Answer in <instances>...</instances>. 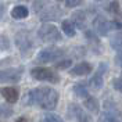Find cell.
<instances>
[{"label":"cell","mask_w":122,"mask_h":122,"mask_svg":"<svg viewBox=\"0 0 122 122\" xmlns=\"http://www.w3.org/2000/svg\"><path fill=\"white\" fill-rule=\"evenodd\" d=\"M93 26H94V30H96L97 35L107 36L108 32L112 29V21H108L103 15H97L94 18V21H93Z\"/></svg>","instance_id":"cell-6"},{"label":"cell","mask_w":122,"mask_h":122,"mask_svg":"<svg viewBox=\"0 0 122 122\" xmlns=\"http://www.w3.org/2000/svg\"><path fill=\"white\" fill-rule=\"evenodd\" d=\"M57 1H65V0H57Z\"/></svg>","instance_id":"cell-28"},{"label":"cell","mask_w":122,"mask_h":122,"mask_svg":"<svg viewBox=\"0 0 122 122\" xmlns=\"http://www.w3.org/2000/svg\"><path fill=\"white\" fill-rule=\"evenodd\" d=\"M28 14H29V10L25 6H15L11 10V17L15 18V20H24V18L28 17Z\"/></svg>","instance_id":"cell-13"},{"label":"cell","mask_w":122,"mask_h":122,"mask_svg":"<svg viewBox=\"0 0 122 122\" xmlns=\"http://www.w3.org/2000/svg\"><path fill=\"white\" fill-rule=\"evenodd\" d=\"M3 14H4V10H3V4H0V18L3 17Z\"/></svg>","instance_id":"cell-27"},{"label":"cell","mask_w":122,"mask_h":122,"mask_svg":"<svg viewBox=\"0 0 122 122\" xmlns=\"http://www.w3.org/2000/svg\"><path fill=\"white\" fill-rule=\"evenodd\" d=\"M108 11L112 13V14L119 13V6H118V3H117V1H111V3L108 4Z\"/></svg>","instance_id":"cell-24"},{"label":"cell","mask_w":122,"mask_h":122,"mask_svg":"<svg viewBox=\"0 0 122 122\" xmlns=\"http://www.w3.org/2000/svg\"><path fill=\"white\" fill-rule=\"evenodd\" d=\"M96 1H101V0H96Z\"/></svg>","instance_id":"cell-29"},{"label":"cell","mask_w":122,"mask_h":122,"mask_svg":"<svg viewBox=\"0 0 122 122\" xmlns=\"http://www.w3.org/2000/svg\"><path fill=\"white\" fill-rule=\"evenodd\" d=\"M38 38L43 43H56L61 40V32L53 24H42L38 29Z\"/></svg>","instance_id":"cell-2"},{"label":"cell","mask_w":122,"mask_h":122,"mask_svg":"<svg viewBox=\"0 0 122 122\" xmlns=\"http://www.w3.org/2000/svg\"><path fill=\"white\" fill-rule=\"evenodd\" d=\"M1 96H3V99H6V101L8 103H15L18 97H20V94H18V90L15 89V87H3L1 89Z\"/></svg>","instance_id":"cell-11"},{"label":"cell","mask_w":122,"mask_h":122,"mask_svg":"<svg viewBox=\"0 0 122 122\" xmlns=\"http://www.w3.org/2000/svg\"><path fill=\"white\" fill-rule=\"evenodd\" d=\"M115 64H117L119 68H122V50L118 51V54L115 56Z\"/></svg>","instance_id":"cell-25"},{"label":"cell","mask_w":122,"mask_h":122,"mask_svg":"<svg viewBox=\"0 0 122 122\" xmlns=\"http://www.w3.org/2000/svg\"><path fill=\"white\" fill-rule=\"evenodd\" d=\"M64 54V50L60 49V47H47V49H43L42 51H39L38 54V61L39 62H51V61L57 60L58 57H61Z\"/></svg>","instance_id":"cell-5"},{"label":"cell","mask_w":122,"mask_h":122,"mask_svg":"<svg viewBox=\"0 0 122 122\" xmlns=\"http://www.w3.org/2000/svg\"><path fill=\"white\" fill-rule=\"evenodd\" d=\"M106 71V64H101L100 69L96 72V75L93 76L89 82V86H90L93 90H100L104 85V81H103V72Z\"/></svg>","instance_id":"cell-10"},{"label":"cell","mask_w":122,"mask_h":122,"mask_svg":"<svg viewBox=\"0 0 122 122\" xmlns=\"http://www.w3.org/2000/svg\"><path fill=\"white\" fill-rule=\"evenodd\" d=\"M22 78L21 68H8L0 71V83H17Z\"/></svg>","instance_id":"cell-4"},{"label":"cell","mask_w":122,"mask_h":122,"mask_svg":"<svg viewBox=\"0 0 122 122\" xmlns=\"http://www.w3.org/2000/svg\"><path fill=\"white\" fill-rule=\"evenodd\" d=\"M74 93H75L78 97H81V99H83V100L89 96V90H87V87H86L83 83L75 85V86H74Z\"/></svg>","instance_id":"cell-16"},{"label":"cell","mask_w":122,"mask_h":122,"mask_svg":"<svg viewBox=\"0 0 122 122\" xmlns=\"http://www.w3.org/2000/svg\"><path fill=\"white\" fill-rule=\"evenodd\" d=\"M15 122H29L28 121V118H25V117H20V118H17Z\"/></svg>","instance_id":"cell-26"},{"label":"cell","mask_w":122,"mask_h":122,"mask_svg":"<svg viewBox=\"0 0 122 122\" xmlns=\"http://www.w3.org/2000/svg\"><path fill=\"white\" fill-rule=\"evenodd\" d=\"M42 122H65L60 115L54 114V112H47L42 117Z\"/></svg>","instance_id":"cell-19"},{"label":"cell","mask_w":122,"mask_h":122,"mask_svg":"<svg viewBox=\"0 0 122 122\" xmlns=\"http://www.w3.org/2000/svg\"><path fill=\"white\" fill-rule=\"evenodd\" d=\"M82 3H83V0H65L67 7H79Z\"/></svg>","instance_id":"cell-23"},{"label":"cell","mask_w":122,"mask_h":122,"mask_svg":"<svg viewBox=\"0 0 122 122\" xmlns=\"http://www.w3.org/2000/svg\"><path fill=\"white\" fill-rule=\"evenodd\" d=\"M71 64H72V61L71 60H64V61L57 62V64H56V68L57 69H67V68H69Z\"/></svg>","instance_id":"cell-22"},{"label":"cell","mask_w":122,"mask_h":122,"mask_svg":"<svg viewBox=\"0 0 122 122\" xmlns=\"http://www.w3.org/2000/svg\"><path fill=\"white\" fill-rule=\"evenodd\" d=\"M61 28H62V32L65 33V36H69V38L75 36L76 29H75L74 22H72L71 20H64V21L61 22Z\"/></svg>","instance_id":"cell-14"},{"label":"cell","mask_w":122,"mask_h":122,"mask_svg":"<svg viewBox=\"0 0 122 122\" xmlns=\"http://www.w3.org/2000/svg\"><path fill=\"white\" fill-rule=\"evenodd\" d=\"M111 46L117 49V50H122V32L121 30H118L117 33H115L114 36L111 38Z\"/></svg>","instance_id":"cell-18"},{"label":"cell","mask_w":122,"mask_h":122,"mask_svg":"<svg viewBox=\"0 0 122 122\" xmlns=\"http://www.w3.org/2000/svg\"><path fill=\"white\" fill-rule=\"evenodd\" d=\"M15 43H17L18 49L22 53H26V51H29L30 49H33V42L30 40L29 35L25 33V32H18L15 35Z\"/></svg>","instance_id":"cell-7"},{"label":"cell","mask_w":122,"mask_h":122,"mask_svg":"<svg viewBox=\"0 0 122 122\" xmlns=\"http://www.w3.org/2000/svg\"><path fill=\"white\" fill-rule=\"evenodd\" d=\"M8 49H10V39L6 35L0 33V50H8Z\"/></svg>","instance_id":"cell-20"},{"label":"cell","mask_w":122,"mask_h":122,"mask_svg":"<svg viewBox=\"0 0 122 122\" xmlns=\"http://www.w3.org/2000/svg\"><path fill=\"white\" fill-rule=\"evenodd\" d=\"M83 106L87 110V111H90L93 114H97L100 110V106H99V101L96 97H93V96H87L86 99L83 100Z\"/></svg>","instance_id":"cell-12"},{"label":"cell","mask_w":122,"mask_h":122,"mask_svg":"<svg viewBox=\"0 0 122 122\" xmlns=\"http://www.w3.org/2000/svg\"><path fill=\"white\" fill-rule=\"evenodd\" d=\"M92 71H93L92 64H89V62H79V64L74 65L69 69V74L72 76H83V75H89Z\"/></svg>","instance_id":"cell-9"},{"label":"cell","mask_w":122,"mask_h":122,"mask_svg":"<svg viewBox=\"0 0 122 122\" xmlns=\"http://www.w3.org/2000/svg\"><path fill=\"white\" fill-rule=\"evenodd\" d=\"M30 75L33 76L36 81H45L50 83H57L60 81V76L54 72L53 69L46 68V67H36L30 71Z\"/></svg>","instance_id":"cell-3"},{"label":"cell","mask_w":122,"mask_h":122,"mask_svg":"<svg viewBox=\"0 0 122 122\" xmlns=\"http://www.w3.org/2000/svg\"><path fill=\"white\" fill-rule=\"evenodd\" d=\"M68 112H69V115H71L74 119H76L78 122H93L90 115L87 114L86 111L81 110V107L76 106V104H71V106H69Z\"/></svg>","instance_id":"cell-8"},{"label":"cell","mask_w":122,"mask_h":122,"mask_svg":"<svg viewBox=\"0 0 122 122\" xmlns=\"http://www.w3.org/2000/svg\"><path fill=\"white\" fill-rule=\"evenodd\" d=\"M72 18L75 20V21H72V22H76V26H79V28H83L85 26V22H86V14H85L83 11H76L72 14Z\"/></svg>","instance_id":"cell-17"},{"label":"cell","mask_w":122,"mask_h":122,"mask_svg":"<svg viewBox=\"0 0 122 122\" xmlns=\"http://www.w3.org/2000/svg\"><path fill=\"white\" fill-rule=\"evenodd\" d=\"M99 122H121L118 119V117L111 112V111H104L100 114V118H99Z\"/></svg>","instance_id":"cell-15"},{"label":"cell","mask_w":122,"mask_h":122,"mask_svg":"<svg viewBox=\"0 0 122 122\" xmlns=\"http://www.w3.org/2000/svg\"><path fill=\"white\" fill-rule=\"evenodd\" d=\"M112 86H114L115 90L122 92V74L118 76V78H115L114 81H112Z\"/></svg>","instance_id":"cell-21"},{"label":"cell","mask_w":122,"mask_h":122,"mask_svg":"<svg viewBox=\"0 0 122 122\" xmlns=\"http://www.w3.org/2000/svg\"><path fill=\"white\" fill-rule=\"evenodd\" d=\"M60 94L51 87H38L28 93V103L38 104L43 110H54L58 104Z\"/></svg>","instance_id":"cell-1"}]
</instances>
